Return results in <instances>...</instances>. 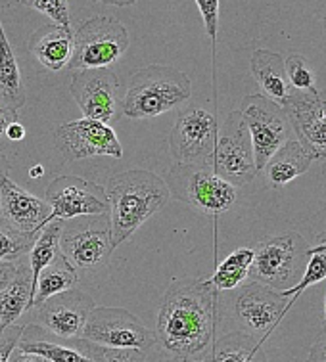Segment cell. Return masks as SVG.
<instances>
[{
    "instance_id": "6da1fadb",
    "label": "cell",
    "mask_w": 326,
    "mask_h": 362,
    "mask_svg": "<svg viewBox=\"0 0 326 362\" xmlns=\"http://www.w3.org/2000/svg\"><path fill=\"white\" fill-rule=\"evenodd\" d=\"M217 305L219 291L209 280H173L158 313V343L177 356L204 358L214 347Z\"/></svg>"
},
{
    "instance_id": "7a4b0ae2",
    "label": "cell",
    "mask_w": 326,
    "mask_h": 362,
    "mask_svg": "<svg viewBox=\"0 0 326 362\" xmlns=\"http://www.w3.org/2000/svg\"><path fill=\"white\" fill-rule=\"evenodd\" d=\"M106 194L113 250L133 236L148 218L163 209L171 198L165 180L144 169H133L112 177Z\"/></svg>"
},
{
    "instance_id": "3957f363",
    "label": "cell",
    "mask_w": 326,
    "mask_h": 362,
    "mask_svg": "<svg viewBox=\"0 0 326 362\" xmlns=\"http://www.w3.org/2000/svg\"><path fill=\"white\" fill-rule=\"evenodd\" d=\"M190 94L192 83L187 73L171 66H148L133 75L121 110L129 119H152L182 105Z\"/></svg>"
},
{
    "instance_id": "277c9868",
    "label": "cell",
    "mask_w": 326,
    "mask_h": 362,
    "mask_svg": "<svg viewBox=\"0 0 326 362\" xmlns=\"http://www.w3.org/2000/svg\"><path fill=\"white\" fill-rule=\"evenodd\" d=\"M169 194L206 215H221L236 202V186L215 175L207 165L177 163L165 177Z\"/></svg>"
},
{
    "instance_id": "5b68a950",
    "label": "cell",
    "mask_w": 326,
    "mask_h": 362,
    "mask_svg": "<svg viewBox=\"0 0 326 362\" xmlns=\"http://www.w3.org/2000/svg\"><path fill=\"white\" fill-rule=\"evenodd\" d=\"M131 45L129 31L112 16H96L74 31V54L67 67L71 71L110 67L120 62Z\"/></svg>"
},
{
    "instance_id": "8992f818",
    "label": "cell",
    "mask_w": 326,
    "mask_h": 362,
    "mask_svg": "<svg viewBox=\"0 0 326 362\" xmlns=\"http://www.w3.org/2000/svg\"><path fill=\"white\" fill-rule=\"evenodd\" d=\"M83 339L107 349H136L148 353L158 343L156 332L117 307H94L83 329Z\"/></svg>"
},
{
    "instance_id": "52a82bcc",
    "label": "cell",
    "mask_w": 326,
    "mask_h": 362,
    "mask_svg": "<svg viewBox=\"0 0 326 362\" xmlns=\"http://www.w3.org/2000/svg\"><path fill=\"white\" fill-rule=\"evenodd\" d=\"M238 112L252 139L255 167L257 171H263L267 161L286 142L290 119L282 105L274 104L263 94L246 96Z\"/></svg>"
},
{
    "instance_id": "ba28073f",
    "label": "cell",
    "mask_w": 326,
    "mask_h": 362,
    "mask_svg": "<svg viewBox=\"0 0 326 362\" xmlns=\"http://www.w3.org/2000/svg\"><path fill=\"white\" fill-rule=\"evenodd\" d=\"M305 240L298 232H286L282 236L269 238L253 250L250 276L253 282L265 284L273 290H286L300 272L301 259L307 257Z\"/></svg>"
},
{
    "instance_id": "9c48e42d",
    "label": "cell",
    "mask_w": 326,
    "mask_h": 362,
    "mask_svg": "<svg viewBox=\"0 0 326 362\" xmlns=\"http://www.w3.org/2000/svg\"><path fill=\"white\" fill-rule=\"evenodd\" d=\"M217 119L200 105L182 110L169 134V150L177 163L207 165L211 167L217 142Z\"/></svg>"
},
{
    "instance_id": "30bf717a",
    "label": "cell",
    "mask_w": 326,
    "mask_h": 362,
    "mask_svg": "<svg viewBox=\"0 0 326 362\" xmlns=\"http://www.w3.org/2000/svg\"><path fill=\"white\" fill-rule=\"evenodd\" d=\"M211 169L233 186L248 185L260 173L253 158L252 139L240 112L228 113L223 131L217 134Z\"/></svg>"
},
{
    "instance_id": "8fae6325",
    "label": "cell",
    "mask_w": 326,
    "mask_h": 362,
    "mask_svg": "<svg viewBox=\"0 0 326 362\" xmlns=\"http://www.w3.org/2000/svg\"><path fill=\"white\" fill-rule=\"evenodd\" d=\"M94 307L93 297L71 288L35 305L23 324H37L58 339H77L83 337V329Z\"/></svg>"
},
{
    "instance_id": "7c38bea8",
    "label": "cell",
    "mask_w": 326,
    "mask_h": 362,
    "mask_svg": "<svg viewBox=\"0 0 326 362\" xmlns=\"http://www.w3.org/2000/svg\"><path fill=\"white\" fill-rule=\"evenodd\" d=\"M56 146L66 161L110 156L123 158V148L112 127L96 119H77L56 129Z\"/></svg>"
},
{
    "instance_id": "4fadbf2b",
    "label": "cell",
    "mask_w": 326,
    "mask_h": 362,
    "mask_svg": "<svg viewBox=\"0 0 326 362\" xmlns=\"http://www.w3.org/2000/svg\"><path fill=\"white\" fill-rule=\"evenodd\" d=\"M47 202L50 205L48 223L54 218L71 221L110 213L106 190L94 182L71 175L52 180V185L47 188Z\"/></svg>"
},
{
    "instance_id": "5bb4252c",
    "label": "cell",
    "mask_w": 326,
    "mask_h": 362,
    "mask_svg": "<svg viewBox=\"0 0 326 362\" xmlns=\"http://www.w3.org/2000/svg\"><path fill=\"white\" fill-rule=\"evenodd\" d=\"M83 221L69 224L62 230L60 251L77 270L98 267L112 255L110 218L106 215L81 217Z\"/></svg>"
},
{
    "instance_id": "9a60e30c",
    "label": "cell",
    "mask_w": 326,
    "mask_h": 362,
    "mask_svg": "<svg viewBox=\"0 0 326 362\" xmlns=\"http://www.w3.org/2000/svg\"><path fill=\"white\" fill-rule=\"evenodd\" d=\"M69 93L83 115L110 123L120 110V79L110 67H94L74 71Z\"/></svg>"
},
{
    "instance_id": "2e32d148",
    "label": "cell",
    "mask_w": 326,
    "mask_h": 362,
    "mask_svg": "<svg viewBox=\"0 0 326 362\" xmlns=\"http://www.w3.org/2000/svg\"><path fill=\"white\" fill-rule=\"evenodd\" d=\"M290 125L311 158L326 159V90H293L284 102Z\"/></svg>"
},
{
    "instance_id": "e0dca14e",
    "label": "cell",
    "mask_w": 326,
    "mask_h": 362,
    "mask_svg": "<svg viewBox=\"0 0 326 362\" xmlns=\"http://www.w3.org/2000/svg\"><path fill=\"white\" fill-rule=\"evenodd\" d=\"M234 313L244 324L248 334L261 336L260 343L263 345L271 332L279 326L282 316L288 313V297L265 284L252 282L240 290L234 301Z\"/></svg>"
},
{
    "instance_id": "ac0fdd59",
    "label": "cell",
    "mask_w": 326,
    "mask_h": 362,
    "mask_svg": "<svg viewBox=\"0 0 326 362\" xmlns=\"http://www.w3.org/2000/svg\"><path fill=\"white\" fill-rule=\"evenodd\" d=\"M0 215L20 230L39 236V232L48 224L50 205L23 190L10 177H4L0 180Z\"/></svg>"
},
{
    "instance_id": "d6986e66",
    "label": "cell",
    "mask_w": 326,
    "mask_h": 362,
    "mask_svg": "<svg viewBox=\"0 0 326 362\" xmlns=\"http://www.w3.org/2000/svg\"><path fill=\"white\" fill-rule=\"evenodd\" d=\"M27 48L40 66L50 71H60L67 67L74 54V29H66L56 23L40 27L31 35Z\"/></svg>"
},
{
    "instance_id": "ffe728a7",
    "label": "cell",
    "mask_w": 326,
    "mask_h": 362,
    "mask_svg": "<svg viewBox=\"0 0 326 362\" xmlns=\"http://www.w3.org/2000/svg\"><path fill=\"white\" fill-rule=\"evenodd\" d=\"M250 66H252V75L255 77V83L260 85L261 94L273 100L274 104L284 105L286 98L292 93V86L286 77L284 58L280 54L260 48L252 54Z\"/></svg>"
},
{
    "instance_id": "44dd1931",
    "label": "cell",
    "mask_w": 326,
    "mask_h": 362,
    "mask_svg": "<svg viewBox=\"0 0 326 362\" xmlns=\"http://www.w3.org/2000/svg\"><path fill=\"white\" fill-rule=\"evenodd\" d=\"M313 161L311 153L301 146L300 140H286L263 167L267 182L274 190H280L290 185L293 178L305 175Z\"/></svg>"
},
{
    "instance_id": "7402d4cb",
    "label": "cell",
    "mask_w": 326,
    "mask_h": 362,
    "mask_svg": "<svg viewBox=\"0 0 326 362\" xmlns=\"http://www.w3.org/2000/svg\"><path fill=\"white\" fill-rule=\"evenodd\" d=\"M35 290L29 264H18L12 280L0 290V326L2 329L18 324L33 309Z\"/></svg>"
},
{
    "instance_id": "603a6c76",
    "label": "cell",
    "mask_w": 326,
    "mask_h": 362,
    "mask_svg": "<svg viewBox=\"0 0 326 362\" xmlns=\"http://www.w3.org/2000/svg\"><path fill=\"white\" fill-rule=\"evenodd\" d=\"M0 98L20 112L25 105V88L21 83V73L13 56L12 45L8 40L4 27L0 23Z\"/></svg>"
},
{
    "instance_id": "cb8c5ba5",
    "label": "cell",
    "mask_w": 326,
    "mask_h": 362,
    "mask_svg": "<svg viewBox=\"0 0 326 362\" xmlns=\"http://www.w3.org/2000/svg\"><path fill=\"white\" fill-rule=\"evenodd\" d=\"M211 356L214 362H267L260 339L248 332H233L215 339Z\"/></svg>"
},
{
    "instance_id": "d4e9b609",
    "label": "cell",
    "mask_w": 326,
    "mask_h": 362,
    "mask_svg": "<svg viewBox=\"0 0 326 362\" xmlns=\"http://www.w3.org/2000/svg\"><path fill=\"white\" fill-rule=\"evenodd\" d=\"M79 282V272L74 264L69 263L64 253H58L54 261L48 264L47 269L40 272L39 280H37V290H35V305L42 303L48 297L62 293L75 288V284Z\"/></svg>"
},
{
    "instance_id": "484cf974",
    "label": "cell",
    "mask_w": 326,
    "mask_h": 362,
    "mask_svg": "<svg viewBox=\"0 0 326 362\" xmlns=\"http://www.w3.org/2000/svg\"><path fill=\"white\" fill-rule=\"evenodd\" d=\"M64 230V221L54 218L39 232L35 238V244L29 251V269H31V278H33V290H37V280L40 272L52 263L54 257L60 253V238Z\"/></svg>"
},
{
    "instance_id": "4316f807",
    "label": "cell",
    "mask_w": 326,
    "mask_h": 362,
    "mask_svg": "<svg viewBox=\"0 0 326 362\" xmlns=\"http://www.w3.org/2000/svg\"><path fill=\"white\" fill-rule=\"evenodd\" d=\"M253 261L252 247H240L234 250L225 261L215 269L214 276L209 278V282L214 284L217 291H231L236 290L240 284L250 276V267Z\"/></svg>"
},
{
    "instance_id": "83f0119b",
    "label": "cell",
    "mask_w": 326,
    "mask_h": 362,
    "mask_svg": "<svg viewBox=\"0 0 326 362\" xmlns=\"http://www.w3.org/2000/svg\"><path fill=\"white\" fill-rule=\"evenodd\" d=\"M35 234L20 230L6 217L0 215V261L13 263L27 255L35 244Z\"/></svg>"
},
{
    "instance_id": "f1b7e54d",
    "label": "cell",
    "mask_w": 326,
    "mask_h": 362,
    "mask_svg": "<svg viewBox=\"0 0 326 362\" xmlns=\"http://www.w3.org/2000/svg\"><path fill=\"white\" fill-rule=\"evenodd\" d=\"M307 257L309 259H307L305 274H303V278H301L296 286H292V288L280 290L288 297V310H290V307H293V303L298 301V297H300L309 286H315V284L326 280V251H315V253H309Z\"/></svg>"
},
{
    "instance_id": "f546056e",
    "label": "cell",
    "mask_w": 326,
    "mask_h": 362,
    "mask_svg": "<svg viewBox=\"0 0 326 362\" xmlns=\"http://www.w3.org/2000/svg\"><path fill=\"white\" fill-rule=\"evenodd\" d=\"M284 67H286L288 83L293 90H317L315 88V73L309 66L303 56L300 54H292L284 59Z\"/></svg>"
},
{
    "instance_id": "4dcf8cb0",
    "label": "cell",
    "mask_w": 326,
    "mask_h": 362,
    "mask_svg": "<svg viewBox=\"0 0 326 362\" xmlns=\"http://www.w3.org/2000/svg\"><path fill=\"white\" fill-rule=\"evenodd\" d=\"M27 8L45 13L56 25L71 29V13H69V0H20Z\"/></svg>"
},
{
    "instance_id": "1f68e13d",
    "label": "cell",
    "mask_w": 326,
    "mask_h": 362,
    "mask_svg": "<svg viewBox=\"0 0 326 362\" xmlns=\"http://www.w3.org/2000/svg\"><path fill=\"white\" fill-rule=\"evenodd\" d=\"M200 10L206 33L211 40V59H214V77H215V47H217V31H219V0H194Z\"/></svg>"
},
{
    "instance_id": "d6a6232c",
    "label": "cell",
    "mask_w": 326,
    "mask_h": 362,
    "mask_svg": "<svg viewBox=\"0 0 326 362\" xmlns=\"http://www.w3.org/2000/svg\"><path fill=\"white\" fill-rule=\"evenodd\" d=\"M21 332H23V324H12V326L2 329V336H0V362H10L12 353L18 349Z\"/></svg>"
},
{
    "instance_id": "836d02e7",
    "label": "cell",
    "mask_w": 326,
    "mask_h": 362,
    "mask_svg": "<svg viewBox=\"0 0 326 362\" xmlns=\"http://www.w3.org/2000/svg\"><path fill=\"white\" fill-rule=\"evenodd\" d=\"M100 362H144L146 353L136 349H107L98 345Z\"/></svg>"
},
{
    "instance_id": "e575fe53",
    "label": "cell",
    "mask_w": 326,
    "mask_h": 362,
    "mask_svg": "<svg viewBox=\"0 0 326 362\" xmlns=\"http://www.w3.org/2000/svg\"><path fill=\"white\" fill-rule=\"evenodd\" d=\"M16 121H20V113L12 105L0 98V140L6 139V129Z\"/></svg>"
},
{
    "instance_id": "d590c367",
    "label": "cell",
    "mask_w": 326,
    "mask_h": 362,
    "mask_svg": "<svg viewBox=\"0 0 326 362\" xmlns=\"http://www.w3.org/2000/svg\"><path fill=\"white\" fill-rule=\"evenodd\" d=\"M307 362H326V339H319L311 345Z\"/></svg>"
},
{
    "instance_id": "8d00e7d4",
    "label": "cell",
    "mask_w": 326,
    "mask_h": 362,
    "mask_svg": "<svg viewBox=\"0 0 326 362\" xmlns=\"http://www.w3.org/2000/svg\"><path fill=\"white\" fill-rule=\"evenodd\" d=\"M23 139H25V127L21 125L20 121H16V123L8 127L6 140H10V142H21Z\"/></svg>"
},
{
    "instance_id": "74e56055",
    "label": "cell",
    "mask_w": 326,
    "mask_h": 362,
    "mask_svg": "<svg viewBox=\"0 0 326 362\" xmlns=\"http://www.w3.org/2000/svg\"><path fill=\"white\" fill-rule=\"evenodd\" d=\"M16 269H18V267L13 263H4V261H0V290L12 280V276L16 274Z\"/></svg>"
},
{
    "instance_id": "f35d334b",
    "label": "cell",
    "mask_w": 326,
    "mask_h": 362,
    "mask_svg": "<svg viewBox=\"0 0 326 362\" xmlns=\"http://www.w3.org/2000/svg\"><path fill=\"white\" fill-rule=\"evenodd\" d=\"M10 362H45L42 356L29 355V353H20V351H13L10 356Z\"/></svg>"
},
{
    "instance_id": "ab89813d",
    "label": "cell",
    "mask_w": 326,
    "mask_h": 362,
    "mask_svg": "<svg viewBox=\"0 0 326 362\" xmlns=\"http://www.w3.org/2000/svg\"><path fill=\"white\" fill-rule=\"evenodd\" d=\"M165 362H214V356H211V351H209V355L204 356V358H187V356L173 355L169 361Z\"/></svg>"
},
{
    "instance_id": "60d3db41",
    "label": "cell",
    "mask_w": 326,
    "mask_h": 362,
    "mask_svg": "<svg viewBox=\"0 0 326 362\" xmlns=\"http://www.w3.org/2000/svg\"><path fill=\"white\" fill-rule=\"evenodd\" d=\"M100 2L110 4V6H120V8L133 6V4H136V0H100Z\"/></svg>"
},
{
    "instance_id": "b9f144b4",
    "label": "cell",
    "mask_w": 326,
    "mask_h": 362,
    "mask_svg": "<svg viewBox=\"0 0 326 362\" xmlns=\"http://www.w3.org/2000/svg\"><path fill=\"white\" fill-rule=\"evenodd\" d=\"M10 175V163H8V159L4 158V153L0 152V180L4 177Z\"/></svg>"
},
{
    "instance_id": "7bdbcfd3",
    "label": "cell",
    "mask_w": 326,
    "mask_h": 362,
    "mask_svg": "<svg viewBox=\"0 0 326 362\" xmlns=\"http://www.w3.org/2000/svg\"><path fill=\"white\" fill-rule=\"evenodd\" d=\"M42 175H45V167H42L40 163L35 165V167H31V169H29V177L31 178H40Z\"/></svg>"
},
{
    "instance_id": "ee69618b",
    "label": "cell",
    "mask_w": 326,
    "mask_h": 362,
    "mask_svg": "<svg viewBox=\"0 0 326 362\" xmlns=\"http://www.w3.org/2000/svg\"><path fill=\"white\" fill-rule=\"evenodd\" d=\"M315 251H326V242L315 245V247H307V255H309V253H315Z\"/></svg>"
},
{
    "instance_id": "f6af8a7d",
    "label": "cell",
    "mask_w": 326,
    "mask_h": 362,
    "mask_svg": "<svg viewBox=\"0 0 326 362\" xmlns=\"http://www.w3.org/2000/svg\"><path fill=\"white\" fill-rule=\"evenodd\" d=\"M325 334H326V293H325Z\"/></svg>"
},
{
    "instance_id": "bcb514c9",
    "label": "cell",
    "mask_w": 326,
    "mask_h": 362,
    "mask_svg": "<svg viewBox=\"0 0 326 362\" xmlns=\"http://www.w3.org/2000/svg\"><path fill=\"white\" fill-rule=\"evenodd\" d=\"M0 336H2V326H0Z\"/></svg>"
},
{
    "instance_id": "7dc6e473",
    "label": "cell",
    "mask_w": 326,
    "mask_h": 362,
    "mask_svg": "<svg viewBox=\"0 0 326 362\" xmlns=\"http://www.w3.org/2000/svg\"><path fill=\"white\" fill-rule=\"evenodd\" d=\"M45 362H48V361H45Z\"/></svg>"
}]
</instances>
